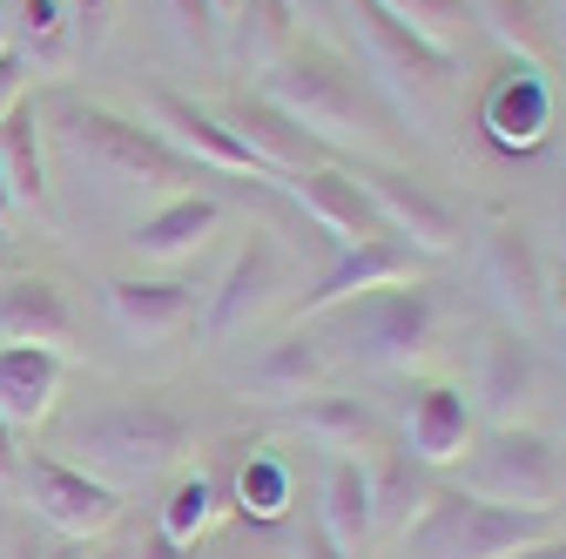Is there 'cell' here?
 Listing matches in <instances>:
<instances>
[{
	"mask_svg": "<svg viewBox=\"0 0 566 559\" xmlns=\"http://www.w3.org/2000/svg\"><path fill=\"white\" fill-rule=\"evenodd\" d=\"M350 176H358L365 196L378 202L385 230H391L398 243H411L418 256H452V250L465 243V209H459L452 196H439L432 182L405 176L398 162H358Z\"/></svg>",
	"mask_w": 566,
	"mask_h": 559,
	"instance_id": "ba28073f",
	"label": "cell"
},
{
	"mask_svg": "<svg viewBox=\"0 0 566 559\" xmlns=\"http://www.w3.org/2000/svg\"><path fill=\"white\" fill-rule=\"evenodd\" d=\"M217 223H223V196L182 189V196H169L163 209H149V217L128 230V250L142 263H182V256H196L209 236H217Z\"/></svg>",
	"mask_w": 566,
	"mask_h": 559,
	"instance_id": "7402d4cb",
	"label": "cell"
},
{
	"mask_svg": "<svg viewBox=\"0 0 566 559\" xmlns=\"http://www.w3.org/2000/svg\"><path fill=\"white\" fill-rule=\"evenodd\" d=\"M196 445V425L156 391H128V398H108V404H88L75 425L61 432V452L67 465H82L88 478H102L108 493H142V485L169 478Z\"/></svg>",
	"mask_w": 566,
	"mask_h": 559,
	"instance_id": "7a4b0ae2",
	"label": "cell"
},
{
	"mask_svg": "<svg viewBox=\"0 0 566 559\" xmlns=\"http://www.w3.org/2000/svg\"><path fill=\"white\" fill-rule=\"evenodd\" d=\"M223 519H230V493H223V478H217V472H182V478L169 485L163 513H156V532H163L169 546L196 552L209 532L223 526Z\"/></svg>",
	"mask_w": 566,
	"mask_h": 559,
	"instance_id": "f546056e",
	"label": "cell"
},
{
	"mask_svg": "<svg viewBox=\"0 0 566 559\" xmlns=\"http://www.w3.org/2000/svg\"><path fill=\"white\" fill-rule=\"evenodd\" d=\"M539 391V358H533V337L500 324L479 337V365H472V411H485V425H520V411Z\"/></svg>",
	"mask_w": 566,
	"mask_h": 559,
	"instance_id": "9a60e30c",
	"label": "cell"
},
{
	"mask_svg": "<svg viewBox=\"0 0 566 559\" xmlns=\"http://www.w3.org/2000/svg\"><path fill=\"white\" fill-rule=\"evenodd\" d=\"M331 378V351H324V337L311 330V324H297V330H283V337H270L263 351L250 358V371L237 378V391L243 398H256V404H297V398H311L317 384Z\"/></svg>",
	"mask_w": 566,
	"mask_h": 559,
	"instance_id": "d6986e66",
	"label": "cell"
},
{
	"mask_svg": "<svg viewBox=\"0 0 566 559\" xmlns=\"http://www.w3.org/2000/svg\"><path fill=\"white\" fill-rule=\"evenodd\" d=\"M283 291H291V250H283L270 230H250V243L223 270V284L202 297V344H209V351H223L230 337L256 330Z\"/></svg>",
	"mask_w": 566,
	"mask_h": 559,
	"instance_id": "52a82bcc",
	"label": "cell"
},
{
	"mask_svg": "<svg viewBox=\"0 0 566 559\" xmlns=\"http://www.w3.org/2000/svg\"><path fill=\"white\" fill-rule=\"evenodd\" d=\"M88 559H128V552H88Z\"/></svg>",
	"mask_w": 566,
	"mask_h": 559,
	"instance_id": "c3c4849f",
	"label": "cell"
},
{
	"mask_svg": "<svg viewBox=\"0 0 566 559\" xmlns=\"http://www.w3.org/2000/svg\"><path fill=\"white\" fill-rule=\"evenodd\" d=\"M513 559H566V532H546V539H533V546L513 552Z\"/></svg>",
	"mask_w": 566,
	"mask_h": 559,
	"instance_id": "60d3db41",
	"label": "cell"
},
{
	"mask_svg": "<svg viewBox=\"0 0 566 559\" xmlns=\"http://www.w3.org/2000/svg\"><path fill=\"white\" fill-rule=\"evenodd\" d=\"M67 384V358L54 344H0V418L14 432H34L54 418Z\"/></svg>",
	"mask_w": 566,
	"mask_h": 559,
	"instance_id": "44dd1931",
	"label": "cell"
},
{
	"mask_svg": "<svg viewBox=\"0 0 566 559\" xmlns=\"http://www.w3.org/2000/svg\"><path fill=\"white\" fill-rule=\"evenodd\" d=\"M317 526H324L350 559L371 546V485H365V458H324Z\"/></svg>",
	"mask_w": 566,
	"mask_h": 559,
	"instance_id": "83f0119b",
	"label": "cell"
},
{
	"mask_svg": "<svg viewBox=\"0 0 566 559\" xmlns=\"http://www.w3.org/2000/svg\"><path fill=\"white\" fill-rule=\"evenodd\" d=\"M75 304L54 276H0V344H67Z\"/></svg>",
	"mask_w": 566,
	"mask_h": 559,
	"instance_id": "cb8c5ba5",
	"label": "cell"
},
{
	"mask_svg": "<svg viewBox=\"0 0 566 559\" xmlns=\"http://www.w3.org/2000/svg\"><path fill=\"white\" fill-rule=\"evenodd\" d=\"M21 478V432L0 418V485H14Z\"/></svg>",
	"mask_w": 566,
	"mask_h": 559,
	"instance_id": "ab89813d",
	"label": "cell"
},
{
	"mask_svg": "<svg viewBox=\"0 0 566 559\" xmlns=\"http://www.w3.org/2000/svg\"><path fill=\"white\" fill-rule=\"evenodd\" d=\"M365 485H371V539H378V532L398 539L405 519L424 506V493L439 485V472H432V465H418L405 445H378V452L365 458Z\"/></svg>",
	"mask_w": 566,
	"mask_h": 559,
	"instance_id": "484cf974",
	"label": "cell"
},
{
	"mask_svg": "<svg viewBox=\"0 0 566 559\" xmlns=\"http://www.w3.org/2000/svg\"><path fill=\"white\" fill-rule=\"evenodd\" d=\"M8 48L28 67H61L75 54V34H67V0H8Z\"/></svg>",
	"mask_w": 566,
	"mask_h": 559,
	"instance_id": "d6a6232c",
	"label": "cell"
},
{
	"mask_svg": "<svg viewBox=\"0 0 566 559\" xmlns=\"http://www.w3.org/2000/svg\"><path fill=\"white\" fill-rule=\"evenodd\" d=\"M223 122H230V135H237V143L276 176V182H291L297 169H317V162H331V149L317 143V135H304L291 115H283L276 102H263L256 88L250 95H230L223 102Z\"/></svg>",
	"mask_w": 566,
	"mask_h": 559,
	"instance_id": "e0dca14e",
	"label": "cell"
},
{
	"mask_svg": "<svg viewBox=\"0 0 566 559\" xmlns=\"http://www.w3.org/2000/svg\"><path fill=\"white\" fill-rule=\"evenodd\" d=\"M452 485L485 506H526V513H553L566 493V465L553 452L546 432L533 425H485L472 439V452L452 465Z\"/></svg>",
	"mask_w": 566,
	"mask_h": 559,
	"instance_id": "5b68a950",
	"label": "cell"
},
{
	"mask_svg": "<svg viewBox=\"0 0 566 559\" xmlns=\"http://www.w3.org/2000/svg\"><path fill=\"white\" fill-rule=\"evenodd\" d=\"M0 169H8V189H14L21 209L48 202V122H41L34 95H21L8 115H0Z\"/></svg>",
	"mask_w": 566,
	"mask_h": 559,
	"instance_id": "4316f807",
	"label": "cell"
},
{
	"mask_svg": "<svg viewBox=\"0 0 566 559\" xmlns=\"http://www.w3.org/2000/svg\"><path fill=\"white\" fill-rule=\"evenodd\" d=\"M479 439V411L459 384H418L405 411V452L432 472H452Z\"/></svg>",
	"mask_w": 566,
	"mask_h": 559,
	"instance_id": "ffe728a7",
	"label": "cell"
},
{
	"mask_svg": "<svg viewBox=\"0 0 566 559\" xmlns=\"http://www.w3.org/2000/svg\"><path fill=\"white\" fill-rule=\"evenodd\" d=\"M8 559H48V539H34V532H28V539H14V552H8Z\"/></svg>",
	"mask_w": 566,
	"mask_h": 559,
	"instance_id": "7bdbcfd3",
	"label": "cell"
},
{
	"mask_svg": "<svg viewBox=\"0 0 566 559\" xmlns=\"http://www.w3.org/2000/svg\"><path fill=\"white\" fill-rule=\"evenodd\" d=\"M465 499H472V493H465ZM546 532H559L553 513L472 499V506H465V532H459V559H513V552H526V546L546 539Z\"/></svg>",
	"mask_w": 566,
	"mask_h": 559,
	"instance_id": "4dcf8cb0",
	"label": "cell"
},
{
	"mask_svg": "<svg viewBox=\"0 0 566 559\" xmlns=\"http://www.w3.org/2000/svg\"><path fill=\"white\" fill-rule=\"evenodd\" d=\"M350 34H358V48H365V61H371V75H385V88H398L405 102H411V95H439V88H452L459 54L432 48L418 28H405L391 8H378V0H350Z\"/></svg>",
	"mask_w": 566,
	"mask_h": 559,
	"instance_id": "9c48e42d",
	"label": "cell"
},
{
	"mask_svg": "<svg viewBox=\"0 0 566 559\" xmlns=\"http://www.w3.org/2000/svg\"><path fill=\"white\" fill-rule=\"evenodd\" d=\"M283 425L297 439H311L317 452H331V458H371L378 445H391L378 404L371 398H344V391H311L297 404H283Z\"/></svg>",
	"mask_w": 566,
	"mask_h": 559,
	"instance_id": "ac0fdd59",
	"label": "cell"
},
{
	"mask_svg": "<svg viewBox=\"0 0 566 559\" xmlns=\"http://www.w3.org/2000/svg\"><path fill=\"white\" fill-rule=\"evenodd\" d=\"M169 21H176V34H182L189 54L223 61V14L209 8V0H169Z\"/></svg>",
	"mask_w": 566,
	"mask_h": 559,
	"instance_id": "d590c367",
	"label": "cell"
},
{
	"mask_svg": "<svg viewBox=\"0 0 566 559\" xmlns=\"http://www.w3.org/2000/svg\"><path fill=\"white\" fill-rule=\"evenodd\" d=\"M304 28H297V8L291 0H237V14L223 21V54L237 67H250V75H263V67L291 48Z\"/></svg>",
	"mask_w": 566,
	"mask_h": 559,
	"instance_id": "f1b7e54d",
	"label": "cell"
},
{
	"mask_svg": "<svg viewBox=\"0 0 566 559\" xmlns=\"http://www.w3.org/2000/svg\"><path fill=\"white\" fill-rule=\"evenodd\" d=\"M256 95L276 102L304 135H317L331 156H337V149H391V115H385V102L365 88L358 61H350L344 48H324V41L297 34L291 48L263 67Z\"/></svg>",
	"mask_w": 566,
	"mask_h": 559,
	"instance_id": "6da1fadb",
	"label": "cell"
},
{
	"mask_svg": "<svg viewBox=\"0 0 566 559\" xmlns=\"http://www.w3.org/2000/svg\"><path fill=\"white\" fill-rule=\"evenodd\" d=\"M14 209H21V202H14V189H8V169H0V223H8Z\"/></svg>",
	"mask_w": 566,
	"mask_h": 559,
	"instance_id": "ee69618b",
	"label": "cell"
},
{
	"mask_svg": "<svg viewBox=\"0 0 566 559\" xmlns=\"http://www.w3.org/2000/svg\"><path fill=\"white\" fill-rule=\"evenodd\" d=\"M115 28V0H67V34H75L82 54H95Z\"/></svg>",
	"mask_w": 566,
	"mask_h": 559,
	"instance_id": "8d00e7d4",
	"label": "cell"
},
{
	"mask_svg": "<svg viewBox=\"0 0 566 559\" xmlns=\"http://www.w3.org/2000/svg\"><path fill=\"white\" fill-rule=\"evenodd\" d=\"M283 189L297 196V209H304V217H311L337 250H358V243H371V236H391V230H385V217H378V202L365 196V182L350 176V169H337V162L297 169Z\"/></svg>",
	"mask_w": 566,
	"mask_h": 559,
	"instance_id": "4fadbf2b",
	"label": "cell"
},
{
	"mask_svg": "<svg viewBox=\"0 0 566 559\" xmlns=\"http://www.w3.org/2000/svg\"><path fill=\"white\" fill-rule=\"evenodd\" d=\"M102 297H108V317L142 344H169L202 324V291L182 284V276H115Z\"/></svg>",
	"mask_w": 566,
	"mask_h": 559,
	"instance_id": "2e32d148",
	"label": "cell"
},
{
	"mask_svg": "<svg viewBox=\"0 0 566 559\" xmlns=\"http://www.w3.org/2000/svg\"><path fill=\"white\" fill-rule=\"evenodd\" d=\"M283 559H350V552H344V546H337V539H331L317 519H311V526H304L291 546H283Z\"/></svg>",
	"mask_w": 566,
	"mask_h": 559,
	"instance_id": "74e56055",
	"label": "cell"
},
{
	"mask_svg": "<svg viewBox=\"0 0 566 559\" xmlns=\"http://www.w3.org/2000/svg\"><path fill=\"white\" fill-rule=\"evenodd\" d=\"M61 135H67V143H75L95 169H108L115 182H149V189H169V196L209 189V169H196L163 128L128 122V115H115V108H102V102H67V108H61Z\"/></svg>",
	"mask_w": 566,
	"mask_h": 559,
	"instance_id": "277c9868",
	"label": "cell"
},
{
	"mask_svg": "<svg viewBox=\"0 0 566 559\" xmlns=\"http://www.w3.org/2000/svg\"><path fill=\"white\" fill-rule=\"evenodd\" d=\"M14 485H21V499L34 506V519H41L54 539L95 546V539H108L115 519H122V493H108L102 478H88L82 465H67V458H54V452H28Z\"/></svg>",
	"mask_w": 566,
	"mask_h": 559,
	"instance_id": "8992f818",
	"label": "cell"
},
{
	"mask_svg": "<svg viewBox=\"0 0 566 559\" xmlns=\"http://www.w3.org/2000/svg\"><path fill=\"white\" fill-rule=\"evenodd\" d=\"M149 108H156V122L149 128H163L169 143L196 162V169H209V176H250V182H276L237 135H230V122L217 115V108H202V102H189V95H176V88H156L149 95Z\"/></svg>",
	"mask_w": 566,
	"mask_h": 559,
	"instance_id": "8fae6325",
	"label": "cell"
},
{
	"mask_svg": "<svg viewBox=\"0 0 566 559\" xmlns=\"http://www.w3.org/2000/svg\"><path fill=\"white\" fill-rule=\"evenodd\" d=\"M465 493L452 478H439L432 493H424V506L405 519L398 532V559H459V532H465Z\"/></svg>",
	"mask_w": 566,
	"mask_h": 559,
	"instance_id": "1f68e13d",
	"label": "cell"
},
{
	"mask_svg": "<svg viewBox=\"0 0 566 559\" xmlns=\"http://www.w3.org/2000/svg\"><path fill=\"white\" fill-rule=\"evenodd\" d=\"M479 128H485V143L506 149V156L539 149L546 128H553V82H546V67L506 54V67L479 95Z\"/></svg>",
	"mask_w": 566,
	"mask_h": 559,
	"instance_id": "30bf717a",
	"label": "cell"
},
{
	"mask_svg": "<svg viewBox=\"0 0 566 559\" xmlns=\"http://www.w3.org/2000/svg\"><path fill=\"white\" fill-rule=\"evenodd\" d=\"M0 48H8V0H0Z\"/></svg>",
	"mask_w": 566,
	"mask_h": 559,
	"instance_id": "7dc6e473",
	"label": "cell"
},
{
	"mask_svg": "<svg viewBox=\"0 0 566 559\" xmlns=\"http://www.w3.org/2000/svg\"><path fill=\"white\" fill-rule=\"evenodd\" d=\"M418 270H424V256L411 243H398V236H371L358 250H337L317 270V291H304V317L337 310L350 297H371V291H391V284H418Z\"/></svg>",
	"mask_w": 566,
	"mask_h": 559,
	"instance_id": "5bb4252c",
	"label": "cell"
},
{
	"mask_svg": "<svg viewBox=\"0 0 566 559\" xmlns=\"http://www.w3.org/2000/svg\"><path fill=\"white\" fill-rule=\"evenodd\" d=\"M485 284H492V297L506 304V317H513V330H533V324H546L553 317V284H546V256H539V243L513 223V217H500L485 230Z\"/></svg>",
	"mask_w": 566,
	"mask_h": 559,
	"instance_id": "7c38bea8",
	"label": "cell"
},
{
	"mask_svg": "<svg viewBox=\"0 0 566 559\" xmlns=\"http://www.w3.org/2000/svg\"><path fill=\"white\" fill-rule=\"evenodd\" d=\"M230 513L243 526H270V532L291 526V513H297V465H291V452H283V445H250L237 458Z\"/></svg>",
	"mask_w": 566,
	"mask_h": 559,
	"instance_id": "603a6c76",
	"label": "cell"
},
{
	"mask_svg": "<svg viewBox=\"0 0 566 559\" xmlns=\"http://www.w3.org/2000/svg\"><path fill=\"white\" fill-rule=\"evenodd\" d=\"M465 8H472V28L492 34L513 61L553 67V54H559V0H465Z\"/></svg>",
	"mask_w": 566,
	"mask_h": 559,
	"instance_id": "d4e9b609",
	"label": "cell"
},
{
	"mask_svg": "<svg viewBox=\"0 0 566 559\" xmlns=\"http://www.w3.org/2000/svg\"><path fill=\"white\" fill-rule=\"evenodd\" d=\"M304 324L317 337H331L350 365L398 378V371H418L424 358H432V344H439V297L418 276V284H391V291H371V297H350V304L317 310Z\"/></svg>",
	"mask_w": 566,
	"mask_h": 559,
	"instance_id": "3957f363",
	"label": "cell"
},
{
	"mask_svg": "<svg viewBox=\"0 0 566 559\" xmlns=\"http://www.w3.org/2000/svg\"><path fill=\"white\" fill-rule=\"evenodd\" d=\"M21 95H28V61L14 48H0V115H8Z\"/></svg>",
	"mask_w": 566,
	"mask_h": 559,
	"instance_id": "f35d334b",
	"label": "cell"
},
{
	"mask_svg": "<svg viewBox=\"0 0 566 559\" xmlns=\"http://www.w3.org/2000/svg\"><path fill=\"white\" fill-rule=\"evenodd\" d=\"M88 552H95V546H82V539H54V546H48V559H88Z\"/></svg>",
	"mask_w": 566,
	"mask_h": 559,
	"instance_id": "b9f144b4",
	"label": "cell"
},
{
	"mask_svg": "<svg viewBox=\"0 0 566 559\" xmlns=\"http://www.w3.org/2000/svg\"><path fill=\"white\" fill-rule=\"evenodd\" d=\"M378 8H391L405 28H418L424 41H432V48H446V54H465V41L479 34L465 0H378Z\"/></svg>",
	"mask_w": 566,
	"mask_h": 559,
	"instance_id": "836d02e7",
	"label": "cell"
},
{
	"mask_svg": "<svg viewBox=\"0 0 566 559\" xmlns=\"http://www.w3.org/2000/svg\"><path fill=\"white\" fill-rule=\"evenodd\" d=\"M209 8H217V14H223V21H230V14H237V0H209Z\"/></svg>",
	"mask_w": 566,
	"mask_h": 559,
	"instance_id": "bcb514c9",
	"label": "cell"
},
{
	"mask_svg": "<svg viewBox=\"0 0 566 559\" xmlns=\"http://www.w3.org/2000/svg\"><path fill=\"white\" fill-rule=\"evenodd\" d=\"M553 324H559V358H566V304H553Z\"/></svg>",
	"mask_w": 566,
	"mask_h": 559,
	"instance_id": "f6af8a7d",
	"label": "cell"
},
{
	"mask_svg": "<svg viewBox=\"0 0 566 559\" xmlns=\"http://www.w3.org/2000/svg\"><path fill=\"white\" fill-rule=\"evenodd\" d=\"M189 559H283L276 532L270 526H243V519H223L217 532H209Z\"/></svg>",
	"mask_w": 566,
	"mask_h": 559,
	"instance_id": "e575fe53",
	"label": "cell"
}]
</instances>
